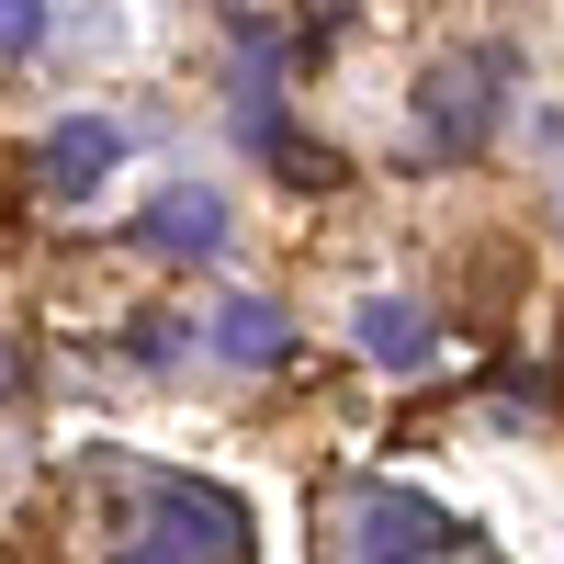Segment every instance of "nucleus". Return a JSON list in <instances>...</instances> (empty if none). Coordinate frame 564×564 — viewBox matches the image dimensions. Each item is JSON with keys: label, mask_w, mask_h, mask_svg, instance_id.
Returning <instances> with one entry per match:
<instances>
[{"label": "nucleus", "mask_w": 564, "mask_h": 564, "mask_svg": "<svg viewBox=\"0 0 564 564\" xmlns=\"http://www.w3.org/2000/svg\"><path fill=\"white\" fill-rule=\"evenodd\" d=\"M113 564H249V520L215 486H148L135 497V542Z\"/></svg>", "instance_id": "f257e3e1"}, {"label": "nucleus", "mask_w": 564, "mask_h": 564, "mask_svg": "<svg viewBox=\"0 0 564 564\" xmlns=\"http://www.w3.org/2000/svg\"><path fill=\"white\" fill-rule=\"evenodd\" d=\"M497 102H508V68L486 45H452V57H430V79H417V135L463 159V148L497 135Z\"/></svg>", "instance_id": "f03ea898"}, {"label": "nucleus", "mask_w": 564, "mask_h": 564, "mask_svg": "<svg viewBox=\"0 0 564 564\" xmlns=\"http://www.w3.org/2000/svg\"><path fill=\"white\" fill-rule=\"evenodd\" d=\"M350 542H361V564H441V553H452V520H441V508H417V497H395V486H361Z\"/></svg>", "instance_id": "7ed1b4c3"}, {"label": "nucleus", "mask_w": 564, "mask_h": 564, "mask_svg": "<svg viewBox=\"0 0 564 564\" xmlns=\"http://www.w3.org/2000/svg\"><path fill=\"white\" fill-rule=\"evenodd\" d=\"M113 170H124V124H102V113L45 124V148H34V181H45V193H102Z\"/></svg>", "instance_id": "20e7f679"}, {"label": "nucleus", "mask_w": 564, "mask_h": 564, "mask_svg": "<svg viewBox=\"0 0 564 564\" xmlns=\"http://www.w3.org/2000/svg\"><path fill=\"white\" fill-rule=\"evenodd\" d=\"M135 238H148L159 260H215V249H226V204L193 193V181H170V193L135 215Z\"/></svg>", "instance_id": "39448f33"}, {"label": "nucleus", "mask_w": 564, "mask_h": 564, "mask_svg": "<svg viewBox=\"0 0 564 564\" xmlns=\"http://www.w3.org/2000/svg\"><path fill=\"white\" fill-rule=\"evenodd\" d=\"M350 339H361L372 372H417V361H430V305H417V294H372L350 316Z\"/></svg>", "instance_id": "423d86ee"}, {"label": "nucleus", "mask_w": 564, "mask_h": 564, "mask_svg": "<svg viewBox=\"0 0 564 564\" xmlns=\"http://www.w3.org/2000/svg\"><path fill=\"white\" fill-rule=\"evenodd\" d=\"M215 350L238 361V372H260V361L294 350V316H282L271 294H226V305H215Z\"/></svg>", "instance_id": "0eeeda50"}, {"label": "nucleus", "mask_w": 564, "mask_h": 564, "mask_svg": "<svg viewBox=\"0 0 564 564\" xmlns=\"http://www.w3.org/2000/svg\"><path fill=\"white\" fill-rule=\"evenodd\" d=\"M45 45V0H0V68H23Z\"/></svg>", "instance_id": "6e6552de"}, {"label": "nucleus", "mask_w": 564, "mask_h": 564, "mask_svg": "<svg viewBox=\"0 0 564 564\" xmlns=\"http://www.w3.org/2000/svg\"><path fill=\"white\" fill-rule=\"evenodd\" d=\"M23 372H34V361H23V339H12V327H0V406L23 395Z\"/></svg>", "instance_id": "1a4fd4ad"}]
</instances>
